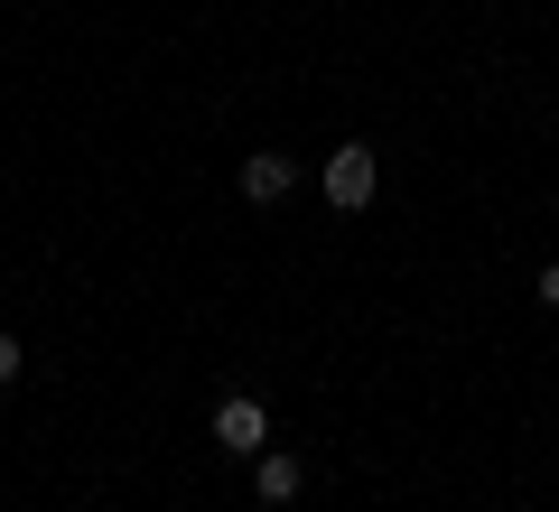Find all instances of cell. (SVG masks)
<instances>
[{"label":"cell","mask_w":559,"mask_h":512,"mask_svg":"<svg viewBox=\"0 0 559 512\" xmlns=\"http://www.w3.org/2000/svg\"><path fill=\"white\" fill-rule=\"evenodd\" d=\"M318 187H326V205H373V187H382V158L364 150V140H345V150H326V168H318Z\"/></svg>","instance_id":"obj_1"},{"label":"cell","mask_w":559,"mask_h":512,"mask_svg":"<svg viewBox=\"0 0 559 512\" xmlns=\"http://www.w3.org/2000/svg\"><path fill=\"white\" fill-rule=\"evenodd\" d=\"M215 448H234V456H261V448H271V410H261L252 392L215 401Z\"/></svg>","instance_id":"obj_2"},{"label":"cell","mask_w":559,"mask_h":512,"mask_svg":"<svg viewBox=\"0 0 559 512\" xmlns=\"http://www.w3.org/2000/svg\"><path fill=\"white\" fill-rule=\"evenodd\" d=\"M289 187H299V158L289 150H252L242 158V205H280Z\"/></svg>","instance_id":"obj_3"},{"label":"cell","mask_w":559,"mask_h":512,"mask_svg":"<svg viewBox=\"0 0 559 512\" xmlns=\"http://www.w3.org/2000/svg\"><path fill=\"white\" fill-rule=\"evenodd\" d=\"M252 485H261V503H299L308 466H299V456H280V448H261V475H252Z\"/></svg>","instance_id":"obj_4"},{"label":"cell","mask_w":559,"mask_h":512,"mask_svg":"<svg viewBox=\"0 0 559 512\" xmlns=\"http://www.w3.org/2000/svg\"><path fill=\"white\" fill-rule=\"evenodd\" d=\"M0 382H20V335L0 326Z\"/></svg>","instance_id":"obj_5"},{"label":"cell","mask_w":559,"mask_h":512,"mask_svg":"<svg viewBox=\"0 0 559 512\" xmlns=\"http://www.w3.org/2000/svg\"><path fill=\"white\" fill-rule=\"evenodd\" d=\"M540 308L559 317V261H550V271H540Z\"/></svg>","instance_id":"obj_6"}]
</instances>
